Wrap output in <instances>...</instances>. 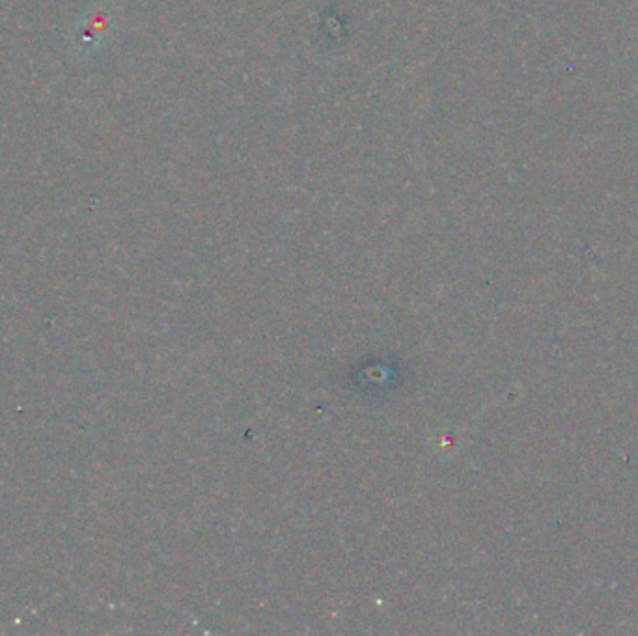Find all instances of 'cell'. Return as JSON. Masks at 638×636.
<instances>
[{"mask_svg": "<svg viewBox=\"0 0 638 636\" xmlns=\"http://www.w3.org/2000/svg\"><path fill=\"white\" fill-rule=\"evenodd\" d=\"M107 14L103 10H95L88 15L84 23H81L75 30V45L79 53L90 54L103 40L107 28Z\"/></svg>", "mask_w": 638, "mask_h": 636, "instance_id": "6da1fadb", "label": "cell"}]
</instances>
